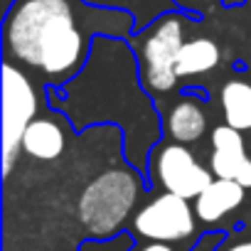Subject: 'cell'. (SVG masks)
Returning <instances> with one entry per match:
<instances>
[{
	"label": "cell",
	"mask_w": 251,
	"mask_h": 251,
	"mask_svg": "<svg viewBox=\"0 0 251 251\" xmlns=\"http://www.w3.org/2000/svg\"><path fill=\"white\" fill-rule=\"evenodd\" d=\"M5 40L20 62L47 76L69 74L84 54L69 0H23L10 15Z\"/></svg>",
	"instance_id": "cell-1"
},
{
	"label": "cell",
	"mask_w": 251,
	"mask_h": 251,
	"mask_svg": "<svg viewBox=\"0 0 251 251\" xmlns=\"http://www.w3.org/2000/svg\"><path fill=\"white\" fill-rule=\"evenodd\" d=\"M37 96L30 79L13 64L3 67V173L8 175L23 146L27 126L35 121Z\"/></svg>",
	"instance_id": "cell-3"
},
{
	"label": "cell",
	"mask_w": 251,
	"mask_h": 251,
	"mask_svg": "<svg viewBox=\"0 0 251 251\" xmlns=\"http://www.w3.org/2000/svg\"><path fill=\"white\" fill-rule=\"evenodd\" d=\"M244 185H239L236 180H224L217 177L207 185V190L197 197L195 212L202 222H219L222 217H226L231 209H236L244 202Z\"/></svg>",
	"instance_id": "cell-8"
},
{
	"label": "cell",
	"mask_w": 251,
	"mask_h": 251,
	"mask_svg": "<svg viewBox=\"0 0 251 251\" xmlns=\"http://www.w3.org/2000/svg\"><path fill=\"white\" fill-rule=\"evenodd\" d=\"M226 251H251V241H244V244H236V246H231V249H226Z\"/></svg>",
	"instance_id": "cell-14"
},
{
	"label": "cell",
	"mask_w": 251,
	"mask_h": 251,
	"mask_svg": "<svg viewBox=\"0 0 251 251\" xmlns=\"http://www.w3.org/2000/svg\"><path fill=\"white\" fill-rule=\"evenodd\" d=\"M207 131V116L200 103L195 101H180L168 113V133L177 143H192L200 141Z\"/></svg>",
	"instance_id": "cell-10"
},
{
	"label": "cell",
	"mask_w": 251,
	"mask_h": 251,
	"mask_svg": "<svg viewBox=\"0 0 251 251\" xmlns=\"http://www.w3.org/2000/svg\"><path fill=\"white\" fill-rule=\"evenodd\" d=\"M23 151L37 160H54L64 151V131L50 118H35L23 136Z\"/></svg>",
	"instance_id": "cell-9"
},
{
	"label": "cell",
	"mask_w": 251,
	"mask_h": 251,
	"mask_svg": "<svg viewBox=\"0 0 251 251\" xmlns=\"http://www.w3.org/2000/svg\"><path fill=\"white\" fill-rule=\"evenodd\" d=\"M133 226L151 241H180L195 231V214L185 197L165 192L136 214Z\"/></svg>",
	"instance_id": "cell-5"
},
{
	"label": "cell",
	"mask_w": 251,
	"mask_h": 251,
	"mask_svg": "<svg viewBox=\"0 0 251 251\" xmlns=\"http://www.w3.org/2000/svg\"><path fill=\"white\" fill-rule=\"evenodd\" d=\"M185 45L182 23L165 18L143 45V81L151 91L165 94L177 84V54Z\"/></svg>",
	"instance_id": "cell-4"
},
{
	"label": "cell",
	"mask_w": 251,
	"mask_h": 251,
	"mask_svg": "<svg viewBox=\"0 0 251 251\" xmlns=\"http://www.w3.org/2000/svg\"><path fill=\"white\" fill-rule=\"evenodd\" d=\"M158 177L163 182V187L173 195H180L185 200H197L207 185L212 182V175L207 168H202L195 155L180 146V143H173V146H165L158 155Z\"/></svg>",
	"instance_id": "cell-6"
},
{
	"label": "cell",
	"mask_w": 251,
	"mask_h": 251,
	"mask_svg": "<svg viewBox=\"0 0 251 251\" xmlns=\"http://www.w3.org/2000/svg\"><path fill=\"white\" fill-rule=\"evenodd\" d=\"M143 251H173V249H170V246H165L163 241H153V244H151V246H146Z\"/></svg>",
	"instance_id": "cell-13"
},
{
	"label": "cell",
	"mask_w": 251,
	"mask_h": 251,
	"mask_svg": "<svg viewBox=\"0 0 251 251\" xmlns=\"http://www.w3.org/2000/svg\"><path fill=\"white\" fill-rule=\"evenodd\" d=\"M212 173L224 180H236L244 187H251V158L246 155V146L241 131L231 126H219L212 131Z\"/></svg>",
	"instance_id": "cell-7"
},
{
	"label": "cell",
	"mask_w": 251,
	"mask_h": 251,
	"mask_svg": "<svg viewBox=\"0 0 251 251\" xmlns=\"http://www.w3.org/2000/svg\"><path fill=\"white\" fill-rule=\"evenodd\" d=\"M187 3H200V0H187Z\"/></svg>",
	"instance_id": "cell-15"
},
{
	"label": "cell",
	"mask_w": 251,
	"mask_h": 251,
	"mask_svg": "<svg viewBox=\"0 0 251 251\" xmlns=\"http://www.w3.org/2000/svg\"><path fill=\"white\" fill-rule=\"evenodd\" d=\"M219 62V47L217 42L207 37H197L182 45L177 54V76H192V74H204L214 69Z\"/></svg>",
	"instance_id": "cell-11"
},
{
	"label": "cell",
	"mask_w": 251,
	"mask_h": 251,
	"mask_svg": "<svg viewBox=\"0 0 251 251\" xmlns=\"http://www.w3.org/2000/svg\"><path fill=\"white\" fill-rule=\"evenodd\" d=\"M222 108L226 126L236 131H251V84L229 81L222 89Z\"/></svg>",
	"instance_id": "cell-12"
},
{
	"label": "cell",
	"mask_w": 251,
	"mask_h": 251,
	"mask_svg": "<svg viewBox=\"0 0 251 251\" xmlns=\"http://www.w3.org/2000/svg\"><path fill=\"white\" fill-rule=\"evenodd\" d=\"M136 197L138 182L131 173L108 170L84 190L79 200V217L91 234L106 236L123 224Z\"/></svg>",
	"instance_id": "cell-2"
}]
</instances>
